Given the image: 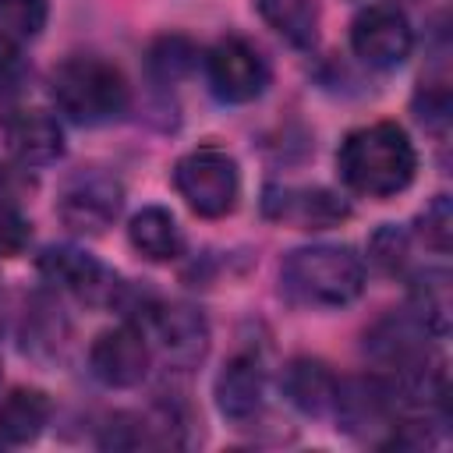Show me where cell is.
<instances>
[{
	"mask_svg": "<svg viewBox=\"0 0 453 453\" xmlns=\"http://www.w3.org/2000/svg\"><path fill=\"white\" fill-rule=\"evenodd\" d=\"M418 237L435 255H446L449 251V237H453V205H449V195H435L421 209V216H418Z\"/></svg>",
	"mask_w": 453,
	"mask_h": 453,
	"instance_id": "25",
	"label": "cell"
},
{
	"mask_svg": "<svg viewBox=\"0 0 453 453\" xmlns=\"http://www.w3.org/2000/svg\"><path fill=\"white\" fill-rule=\"evenodd\" d=\"M449 113H453V99H449V88L442 81H432V85H421L418 88V96H414V117L425 124V131L446 134Z\"/></svg>",
	"mask_w": 453,
	"mask_h": 453,
	"instance_id": "26",
	"label": "cell"
},
{
	"mask_svg": "<svg viewBox=\"0 0 453 453\" xmlns=\"http://www.w3.org/2000/svg\"><path fill=\"white\" fill-rule=\"evenodd\" d=\"M449 301H453V283L446 269H421L411 276V301L407 311L432 333L442 336L449 329Z\"/></svg>",
	"mask_w": 453,
	"mask_h": 453,
	"instance_id": "19",
	"label": "cell"
},
{
	"mask_svg": "<svg viewBox=\"0 0 453 453\" xmlns=\"http://www.w3.org/2000/svg\"><path fill=\"white\" fill-rule=\"evenodd\" d=\"M269 78H273L269 60L244 35H223L205 53V81L219 103L230 106L255 103L269 88Z\"/></svg>",
	"mask_w": 453,
	"mask_h": 453,
	"instance_id": "5",
	"label": "cell"
},
{
	"mask_svg": "<svg viewBox=\"0 0 453 453\" xmlns=\"http://www.w3.org/2000/svg\"><path fill=\"white\" fill-rule=\"evenodd\" d=\"M350 50L375 71L400 67L414 50V28L396 4H368L350 21Z\"/></svg>",
	"mask_w": 453,
	"mask_h": 453,
	"instance_id": "9",
	"label": "cell"
},
{
	"mask_svg": "<svg viewBox=\"0 0 453 453\" xmlns=\"http://www.w3.org/2000/svg\"><path fill=\"white\" fill-rule=\"evenodd\" d=\"M173 188L195 216L223 219L237 209L241 198L237 159L219 145H198L173 163Z\"/></svg>",
	"mask_w": 453,
	"mask_h": 453,
	"instance_id": "4",
	"label": "cell"
},
{
	"mask_svg": "<svg viewBox=\"0 0 453 453\" xmlns=\"http://www.w3.org/2000/svg\"><path fill=\"white\" fill-rule=\"evenodd\" d=\"M336 173L354 195L393 198L411 188L418 173V149L400 124L372 120L343 134L336 149Z\"/></svg>",
	"mask_w": 453,
	"mask_h": 453,
	"instance_id": "1",
	"label": "cell"
},
{
	"mask_svg": "<svg viewBox=\"0 0 453 453\" xmlns=\"http://www.w3.org/2000/svg\"><path fill=\"white\" fill-rule=\"evenodd\" d=\"M149 361L152 350L145 329L134 319L103 329L88 347V368L110 389H134L149 375Z\"/></svg>",
	"mask_w": 453,
	"mask_h": 453,
	"instance_id": "10",
	"label": "cell"
},
{
	"mask_svg": "<svg viewBox=\"0 0 453 453\" xmlns=\"http://www.w3.org/2000/svg\"><path fill=\"white\" fill-rule=\"evenodd\" d=\"M127 241L149 262H173L184 251V234H180L173 212L163 209V205L138 209L127 223Z\"/></svg>",
	"mask_w": 453,
	"mask_h": 453,
	"instance_id": "18",
	"label": "cell"
},
{
	"mask_svg": "<svg viewBox=\"0 0 453 453\" xmlns=\"http://www.w3.org/2000/svg\"><path fill=\"white\" fill-rule=\"evenodd\" d=\"M428 340H432V333L403 308V311H389L372 322V329L365 333V350L372 361H379L386 368L389 379H411V375L439 365Z\"/></svg>",
	"mask_w": 453,
	"mask_h": 453,
	"instance_id": "7",
	"label": "cell"
},
{
	"mask_svg": "<svg viewBox=\"0 0 453 453\" xmlns=\"http://www.w3.org/2000/svg\"><path fill=\"white\" fill-rule=\"evenodd\" d=\"M152 329H156V343L163 350V357L173 368H195L205 361L209 354V319L202 308L188 304V301H173V304H156L149 315Z\"/></svg>",
	"mask_w": 453,
	"mask_h": 453,
	"instance_id": "12",
	"label": "cell"
},
{
	"mask_svg": "<svg viewBox=\"0 0 453 453\" xmlns=\"http://www.w3.org/2000/svg\"><path fill=\"white\" fill-rule=\"evenodd\" d=\"M35 269L46 283H53L64 294H74L85 304H117V294L124 287L117 273H110L99 258H92L85 248H74V244L42 248V255L35 258Z\"/></svg>",
	"mask_w": 453,
	"mask_h": 453,
	"instance_id": "8",
	"label": "cell"
},
{
	"mask_svg": "<svg viewBox=\"0 0 453 453\" xmlns=\"http://www.w3.org/2000/svg\"><path fill=\"white\" fill-rule=\"evenodd\" d=\"M53 418V403L35 386H14L0 400V442L4 446H28L42 435Z\"/></svg>",
	"mask_w": 453,
	"mask_h": 453,
	"instance_id": "17",
	"label": "cell"
},
{
	"mask_svg": "<svg viewBox=\"0 0 453 453\" xmlns=\"http://www.w3.org/2000/svg\"><path fill=\"white\" fill-rule=\"evenodd\" d=\"M212 396H216V407L226 421H234V425L251 421L262 411V400H265L262 361L255 354H234L219 368V375L212 382Z\"/></svg>",
	"mask_w": 453,
	"mask_h": 453,
	"instance_id": "15",
	"label": "cell"
},
{
	"mask_svg": "<svg viewBox=\"0 0 453 453\" xmlns=\"http://www.w3.org/2000/svg\"><path fill=\"white\" fill-rule=\"evenodd\" d=\"M368 258L379 273L386 276H403L411 265V234L407 226L396 223H382L372 237H368Z\"/></svg>",
	"mask_w": 453,
	"mask_h": 453,
	"instance_id": "23",
	"label": "cell"
},
{
	"mask_svg": "<svg viewBox=\"0 0 453 453\" xmlns=\"http://www.w3.org/2000/svg\"><path fill=\"white\" fill-rule=\"evenodd\" d=\"M50 21V0H0V35L11 42L35 39Z\"/></svg>",
	"mask_w": 453,
	"mask_h": 453,
	"instance_id": "24",
	"label": "cell"
},
{
	"mask_svg": "<svg viewBox=\"0 0 453 453\" xmlns=\"http://www.w3.org/2000/svg\"><path fill=\"white\" fill-rule=\"evenodd\" d=\"M198 64V50L188 35H159L149 46V74L159 85H177Z\"/></svg>",
	"mask_w": 453,
	"mask_h": 453,
	"instance_id": "21",
	"label": "cell"
},
{
	"mask_svg": "<svg viewBox=\"0 0 453 453\" xmlns=\"http://www.w3.org/2000/svg\"><path fill=\"white\" fill-rule=\"evenodd\" d=\"M32 237V223L7 202H0V258H14L25 251Z\"/></svg>",
	"mask_w": 453,
	"mask_h": 453,
	"instance_id": "28",
	"label": "cell"
},
{
	"mask_svg": "<svg viewBox=\"0 0 453 453\" xmlns=\"http://www.w3.org/2000/svg\"><path fill=\"white\" fill-rule=\"evenodd\" d=\"M4 142L21 166H50L64 156V124L50 110L21 106L4 117Z\"/></svg>",
	"mask_w": 453,
	"mask_h": 453,
	"instance_id": "13",
	"label": "cell"
},
{
	"mask_svg": "<svg viewBox=\"0 0 453 453\" xmlns=\"http://www.w3.org/2000/svg\"><path fill=\"white\" fill-rule=\"evenodd\" d=\"M28 78V64L21 53V42H11L0 35V103L14 99Z\"/></svg>",
	"mask_w": 453,
	"mask_h": 453,
	"instance_id": "27",
	"label": "cell"
},
{
	"mask_svg": "<svg viewBox=\"0 0 453 453\" xmlns=\"http://www.w3.org/2000/svg\"><path fill=\"white\" fill-rule=\"evenodd\" d=\"M336 386H340V379L333 375V368L319 357H308V354L290 357L280 372V389H283L287 403L297 407L301 414H311V418H322L333 411Z\"/></svg>",
	"mask_w": 453,
	"mask_h": 453,
	"instance_id": "16",
	"label": "cell"
},
{
	"mask_svg": "<svg viewBox=\"0 0 453 453\" xmlns=\"http://www.w3.org/2000/svg\"><path fill=\"white\" fill-rule=\"evenodd\" d=\"M265 216L297 230H329L350 216V205L329 188H276L265 191Z\"/></svg>",
	"mask_w": 453,
	"mask_h": 453,
	"instance_id": "14",
	"label": "cell"
},
{
	"mask_svg": "<svg viewBox=\"0 0 453 453\" xmlns=\"http://www.w3.org/2000/svg\"><path fill=\"white\" fill-rule=\"evenodd\" d=\"M67 340V322L60 315V308L35 301L28 319H25V347L39 357H53Z\"/></svg>",
	"mask_w": 453,
	"mask_h": 453,
	"instance_id": "22",
	"label": "cell"
},
{
	"mask_svg": "<svg viewBox=\"0 0 453 453\" xmlns=\"http://www.w3.org/2000/svg\"><path fill=\"white\" fill-rule=\"evenodd\" d=\"M280 283L297 304L347 308L365 290V262L340 244H308L283 258Z\"/></svg>",
	"mask_w": 453,
	"mask_h": 453,
	"instance_id": "3",
	"label": "cell"
},
{
	"mask_svg": "<svg viewBox=\"0 0 453 453\" xmlns=\"http://www.w3.org/2000/svg\"><path fill=\"white\" fill-rule=\"evenodd\" d=\"M333 414L343 432L368 435L375 428L393 425V418L400 414V400L386 375H354V379H340Z\"/></svg>",
	"mask_w": 453,
	"mask_h": 453,
	"instance_id": "11",
	"label": "cell"
},
{
	"mask_svg": "<svg viewBox=\"0 0 453 453\" xmlns=\"http://www.w3.org/2000/svg\"><path fill=\"white\" fill-rule=\"evenodd\" d=\"M50 99L60 117L81 127H99L127 113L131 85L113 60L96 57V53H74L53 67Z\"/></svg>",
	"mask_w": 453,
	"mask_h": 453,
	"instance_id": "2",
	"label": "cell"
},
{
	"mask_svg": "<svg viewBox=\"0 0 453 453\" xmlns=\"http://www.w3.org/2000/svg\"><path fill=\"white\" fill-rule=\"evenodd\" d=\"M124 209V184L106 170H78L57 195L60 223L78 237L106 234Z\"/></svg>",
	"mask_w": 453,
	"mask_h": 453,
	"instance_id": "6",
	"label": "cell"
},
{
	"mask_svg": "<svg viewBox=\"0 0 453 453\" xmlns=\"http://www.w3.org/2000/svg\"><path fill=\"white\" fill-rule=\"evenodd\" d=\"M258 14L297 50H311L319 39V4L315 0H255Z\"/></svg>",
	"mask_w": 453,
	"mask_h": 453,
	"instance_id": "20",
	"label": "cell"
}]
</instances>
